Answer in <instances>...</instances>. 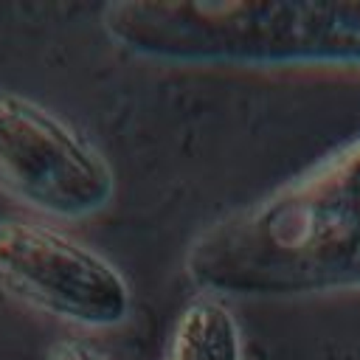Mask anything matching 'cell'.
<instances>
[{"mask_svg":"<svg viewBox=\"0 0 360 360\" xmlns=\"http://www.w3.org/2000/svg\"><path fill=\"white\" fill-rule=\"evenodd\" d=\"M160 360H245L242 329L225 298L202 292L188 301L166 338Z\"/></svg>","mask_w":360,"mask_h":360,"instance_id":"5b68a950","label":"cell"},{"mask_svg":"<svg viewBox=\"0 0 360 360\" xmlns=\"http://www.w3.org/2000/svg\"><path fill=\"white\" fill-rule=\"evenodd\" d=\"M45 360H110V357H107L104 352H98L96 346L84 343V340L68 338V340H56V343L48 349Z\"/></svg>","mask_w":360,"mask_h":360,"instance_id":"8992f818","label":"cell"},{"mask_svg":"<svg viewBox=\"0 0 360 360\" xmlns=\"http://www.w3.org/2000/svg\"><path fill=\"white\" fill-rule=\"evenodd\" d=\"M0 191L45 219L76 222L112 202L115 172L70 121L0 87Z\"/></svg>","mask_w":360,"mask_h":360,"instance_id":"3957f363","label":"cell"},{"mask_svg":"<svg viewBox=\"0 0 360 360\" xmlns=\"http://www.w3.org/2000/svg\"><path fill=\"white\" fill-rule=\"evenodd\" d=\"M107 39L129 56L188 68H360V3L124 0L101 11Z\"/></svg>","mask_w":360,"mask_h":360,"instance_id":"7a4b0ae2","label":"cell"},{"mask_svg":"<svg viewBox=\"0 0 360 360\" xmlns=\"http://www.w3.org/2000/svg\"><path fill=\"white\" fill-rule=\"evenodd\" d=\"M183 270L217 298L360 292V135L214 219L188 242Z\"/></svg>","mask_w":360,"mask_h":360,"instance_id":"6da1fadb","label":"cell"},{"mask_svg":"<svg viewBox=\"0 0 360 360\" xmlns=\"http://www.w3.org/2000/svg\"><path fill=\"white\" fill-rule=\"evenodd\" d=\"M0 292L14 304L79 329H115L132 312L124 273L56 225L0 219Z\"/></svg>","mask_w":360,"mask_h":360,"instance_id":"277c9868","label":"cell"}]
</instances>
